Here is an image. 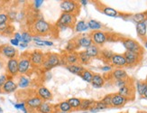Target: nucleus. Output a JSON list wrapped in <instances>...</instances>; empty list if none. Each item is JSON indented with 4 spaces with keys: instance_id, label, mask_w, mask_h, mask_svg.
Returning <instances> with one entry per match:
<instances>
[{
    "instance_id": "f257e3e1",
    "label": "nucleus",
    "mask_w": 147,
    "mask_h": 113,
    "mask_svg": "<svg viewBox=\"0 0 147 113\" xmlns=\"http://www.w3.org/2000/svg\"><path fill=\"white\" fill-rule=\"evenodd\" d=\"M61 64H64V62H63L60 54L55 53H45V57H44V61L42 67L43 68V70L48 72L51 69L60 66Z\"/></svg>"
},
{
    "instance_id": "f03ea898",
    "label": "nucleus",
    "mask_w": 147,
    "mask_h": 113,
    "mask_svg": "<svg viewBox=\"0 0 147 113\" xmlns=\"http://www.w3.org/2000/svg\"><path fill=\"white\" fill-rule=\"evenodd\" d=\"M33 33L37 36H45L51 32L52 26L42 18H38L33 24Z\"/></svg>"
},
{
    "instance_id": "7ed1b4c3",
    "label": "nucleus",
    "mask_w": 147,
    "mask_h": 113,
    "mask_svg": "<svg viewBox=\"0 0 147 113\" xmlns=\"http://www.w3.org/2000/svg\"><path fill=\"white\" fill-rule=\"evenodd\" d=\"M76 23L77 20L75 15L62 13L58 21L56 22L55 26L58 27L60 30H64L66 28H73Z\"/></svg>"
},
{
    "instance_id": "20e7f679",
    "label": "nucleus",
    "mask_w": 147,
    "mask_h": 113,
    "mask_svg": "<svg viewBox=\"0 0 147 113\" xmlns=\"http://www.w3.org/2000/svg\"><path fill=\"white\" fill-rule=\"evenodd\" d=\"M33 65L31 64L28 53H23L18 59V72L20 75H26L33 70Z\"/></svg>"
},
{
    "instance_id": "39448f33",
    "label": "nucleus",
    "mask_w": 147,
    "mask_h": 113,
    "mask_svg": "<svg viewBox=\"0 0 147 113\" xmlns=\"http://www.w3.org/2000/svg\"><path fill=\"white\" fill-rule=\"evenodd\" d=\"M61 8L62 13L77 15L80 11V3L73 1V0H64L61 3Z\"/></svg>"
},
{
    "instance_id": "423d86ee",
    "label": "nucleus",
    "mask_w": 147,
    "mask_h": 113,
    "mask_svg": "<svg viewBox=\"0 0 147 113\" xmlns=\"http://www.w3.org/2000/svg\"><path fill=\"white\" fill-rule=\"evenodd\" d=\"M122 43L127 52H132V53H136L139 54L144 53L143 47L136 40L131 39V38H124L122 40Z\"/></svg>"
},
{
    "instance_id": "0eeeda50",
    "label": "nucleus",
    "mask_w": 147,
    "mask_h": 113,
    "mask_svg": "<svg viewBox=\"0 0 147 113\" xmlns=\"http://www.w3.org/2000/svg\"><path fill=\"white\" fill-rule=\"evenodd\" d=\"M93 45L97 46H102L108 41V34L103 31H94L90 35Z\"/></svg>"
},
{
    "instance_id": "6e6552de",
    "label": "nucleus",
    "mask_w": 147,
    "mask_h": 113,
    "mask_svg": "<svg viewBox=\"0 0 147 113\" xmlns=\"http://www.w3.org/2000/svg\"><path fill=\"white\" fill-rule=\"evenodd\" d=\"M28 56L33 67H42L44 57H45V53H43L40 50H34L33 52L28 53Z\"/></svg>"
},
{
    "instance_id": "1a4fd4ad",
    "label": "nucleus",
    "mask_w": 147,
    "mask_h": 113,
    "mask_svg": "<svg viewBox=\"0 0 147 113\" xmlns=\"http://www.w3.org/2000/svg\"><path fill=\"white\" fill-rule=\"evenodd\" d=\"M5 74L11 78H15L19 74L18 58L7 60V62H6V64H5Z\"/></svg>"
},
{
    "instance_id": "9d476101",
    "label": "nucleus",
    "mask_w": 147,
    "mask_h": 113,
    "mask_svg": "<svg viewBox=\"0 0 147 113\" xmlns=\"http://www.w3.org/2000/svg\"><path fill=\"white\" fill-rule=\"evenodd\" d=\"M17 50L12 45H3L0 46V56L5 59H14L17 56Z\"/></svg>"
},
{
    "instance_id": "9b49d317",
    "label": "nucleus",
    "mask_w": 147,
    "mask_h": 113,
    "mask_svg": "<svg viewBox=\"0 0 147 113\" xmlns=\"http://www.w3.org/2000/svg\"><path fill=\"white\" fill-rule=\"evenodd\" d=\"M124 56L125 58L126 65L130 66V67L138 65L140 62H141L142 58H143V54H139V53H132V52H127V51H125V53H124Z\"/></svg>"
},
{
    "instance_id": "f8f14e48",
    "label": "nucleus",
    "mask_w": 147,
    "mask_h": 113,
    "mask_svg": "<svg viewBox=\"0 0 147 113\" xmlns=\"http://www.w3.org/2000/svg\"><path fill=\"white\" fill-rule=\"evenodd\" d=\"M76 45H77V48H84L85 50L87 48H88L90 45H93L92 40L90 38V35H81L78 37H75L74 38Z\"/></svg>"
},
{
    "instance_id": "ddd939ff",
    "label": "nucleus",
    "mask_w": 147,
    "mask_h": 113,
    "mask_svg": "<svg viewBox=\"0 0 147 113\" xmlns=\"http://www.w3.org/2000/svg\"><path fill=\"white\" fill-rule=\"evenodd\" d=\"M24 103L25 106H26V109L30 110V112H33V111H36V110L39 108V106L42 103V100L37 95H35V96L29 97L24 101Z\"/></svg>"
},
{
    "instance_id": "4468645a",
    "label": "nucleus",
    "mask_w": 147,
    "mask_h": 113,
    "mask_svg": "<svg viewBox=\"0 0 147 113\" xmlns=\"http://www.w3.org/2000/svg\"><path fill=\"white\" fill-rule=\"evenodd\" d=\"M117 93H119L120 95H122L123 97L126 98L129 101L135 99V88H134L131 83L122 88H120Z\"/></svg>"
},
{
    "instance_id": "2eb2a0df",
    "label": "nucleus",
    "mask_w": 147,
    "mask_h": 113,
    "mask_svg": "<svg viewBox=\"0 0 147 113\" xmlns=\"http://www.w3.org/2000/svg\"><path fill=\"white\" fill-rule=\"evenodd\" d=\"M36 95L39 97L42 101H49L53 99V93L47 87L41 86L36 91Z\"/></svg>"
},
{
    "instance_id": "dca6fc26",
    "label": "nucleus",
    "mask_w": 147,
    "mask_h": 113,
    "mask_svg": "<svg viewBox=\"0 0 147 113\" xmlns=\"http://www.w3.org/2000/svg\"><path fill=\"white\" fill-rule=\"evenodd\" d=\"M109 64L113 67H117V68H122L124 66H126V62L124 54L120 53H114L112 58L110 60Z\"/></svg>"
},
{
    "instance_id": "f3484780",
    "label": "nucleus",
    "mask_w": 147,
    "mask_h": 113,
    "mask_svg": "<svg viewBox=\"0 0 147 113\" xmlns=\"http://www.w3.org/2000/svg\"><path fill=\"white\" fill-rule=\"evenodd\" d=\"M17 88H18V85L14 81V79L11 78V77H8V80L5 81V83L2 87L1 92L2 93H6V94L13 93V92L16 91Z\"/></svg>"
},
{
    "instance_id": "a211bd4d",
    "label": "nucleus",
    "mask_w": 147,
    "mask_h": 113,
    "mask_svg": "<svg viewBox=\"0 0 147 113\" xmlns=\"http://www.w3.org/2000/svg\"><path fill=\"white\" fill-rule=\"evenodd\" d=\"M129 100L126 98L120 95L119 93H113L112 94V107L113 108H122Z\"/></svg>"
},
{
    "instance_id": "6ab92c4d",
    "label": "nucleus",
    "mask_w": 147,
    "mask_h": 113,
    "mask_svg": "<svg viewBox=\"0 0 147 113\" xmlns=\"http://www.w3.org/2000/svg\"><path fill=\"white\" fill-rule=\"evenodd\" d=\"M61 58L64 62L65 65H71L79 64V57L78 53H65L61 56Z\"/></svg>"
},
{
    "instance_id": "aec40b11",
    "label": "nucleus",
    "mask_w": 147,
    "mask_h": 113,
    "mask_svg": "<svg viewBox=\"0 0 147 113\" xmlns=\"http://www.w3.org/2000/svg\"><path fill=\"white\" fill-rule=\"evenodd\" d=\"M57 112L55 106L48 101H42V103L36 110V113H55Z\"/></svg>"
},
{
    "instance_id": "412c9836",
    "label": "nucleus",
    "mask_w": 147,
    "mask_h": 113,
    "mask_svg": "<svg viewBox=\"0 0 147 113\" xmlns=\"http://www.w3.org/2000/svg\"><path fill=\"white\" fill-rule=\"evenodd\" d=\"M111 77L115 80H128L129 76L127 72L122 68H116L115 70H113L111 72Z\"/></svg>"
},
{
    "instance_id": "4be33fe9",
    "label": "nucleus",
    "mask_w": 147,
    "mask_h": 113,
    "mask_svg": "<svg viewBox=\"0 0 147 113\" xmlns=\"http://www.w3.org/2000/svg\"><path fill=\"white\" fill-rule=\"evenodd\" d=\"M136 34H137V35L141 39L145 40L146 35H147V24H146V21L145 22H142V23L136 24Z\"/></svg>"
},
{
    "instance_id": "5701e85b",
    "label": "nucleus",
    "mask_w": 147,
    "mask_h": 113,
    "mask_svg": "<svg viewBox=\"0 0 147 113\" xmlns=\"http://www.w3.org/2000/svg\"><path fill=\"white\" fill-rule=\"evenodd\" d=\"M105 84V79L99 73H94L93 79L91 81V85L95 89H100Z\"/></svg>"
},
{
    "instance_id": "b1692460",
    "label": "nucleus",
    "mask_w": 147,
    "mask_h": 113,
    "mask_svg": "<svg viewBox=\"0 0 147 113\" xmlns=\"http://www.w3.org/2000/svg\"><path fill=\"white\" fill-rule=\"evenodd\" d=\"M66 69L69 72H71L72 74L79 75V76H80L81 73L84 72V70H85L84 66L80 64H71V65H66Z\"/></svg>"
},
{
    "instance_id": "393cba45",
    "label": "nucleus",
    "mask_w": 147,
    "mask_h": 113,
    "mask_svg": "<svg viewBox=\"0 0 147 113\" xmlns=\"http://www.w3.org/2000/svg\"><path fill=\"white\" fill-rule=\"evenodd\" d=\"M85 51L88 54L89 57L92 59V58H98V57H99L101 49L98 46H97V45H92L89 46L88 48H87Z\"/></svg>"
},
{
    "instance_id": "a878e982",
    "label": "nucleus",
    "mask_w": 147,
    "mask_h": 113,
    "mask_svg": "<svg viewBox=\"0 0 147 113\" xmlns=\"http://www.w3.org/2000/svg\"><path fill=\"white\" fill-rule=\"evenodd\" d=\"M56 110L57 112H63V113H68L71 112L72 110L71 105L69 104V102L67 100H63V101H61L60 103H58L56 106Z\"/></svg>"
},
{
    "instance_id": "bb28decb",
    "label": "nucleus",
    "mask_w": 147,
    "mask_h": 113,
    "mask_svg": "<svg viewBox=\"0 0 147 113\" xmlns=\"http://www.w3.org/2000/svg\"><path fill=\"white\" fill-rule=\"evenodd\" d=\"M74 31L76 33H85L88 30V23L84 20H80L77 21V23L75 24V26L73 27Z\"/></svg>"
},
{
    "instance_id": "cd10ccee",
    "label": "nucleus",
    "mask_w": 147,
    "mask_h": 113,
    "mask_svg": "<svg viewBox=\"0 0 147 113\" xmlns=\"http://www.w3.org/2000/svg\"><path fill=\"white\" fill-rule=\"evenodd\" d=\"M147 90V83L146 81H136V91H137L138 95L143 97L144 94L145 93Z\"/></svg>"
},
{
    "instance_id": "c85d7f7f",
    "label": "nucleus",
    "mask_w": 147,
    "mask_h": 113,
    "mask_svg": "<svg viewBox=\"0 0 147 113\" xmlns=\"http://www.w3.org/2000/svg\"><path fill=\"white\" fill-rule=\"evenodd\" d=\"M31 84V80L26 76V75H20L18 77V83L17 85L21 89H26Z\"/></svg>"
},
{
    "instance_id": "c756f323",
    "label": "nucleus",
    "mask_w": 147,
    "mask_h": 113,
    "mask_svg": "<svg viewBox=\"0 0 147 113\" xmlns=\"http://www.w3.org/2000/svg\"><path fill=\"white\" fill-rule=\"evenodd\" d=\"M78 57H79V64L81 65L88 64L91 61V58L89 57L88 54L86 53V51H80L78 53Z\"/></svg>"
},
{
    "instance_id": "7c9ffc66",
    "label": "nucleus",
    "mask_w": 147,
    "mask_h": 113,
    "mask_svg": "<svg viewBox=\"0 0 147 113\" xmlns=\"http://www.w3.org/2000/svg\"><path fill=\"white\" fill-rule=\"evenodd\" d=\"M95 100L89 99H81V103L80 106V110H88L89 109L95 105Z\"/></svg>"
},
{
    "instance_id": "2f4dec72",
    "label": "nucleus",
    "mask_w": 147,
    "mask_h": 113,
    "mask_svg": "<svg viewBox=\"0 0 147 113\" xmlns=\"http://www.w3.org/2000/svg\"><path fill=\"white\" fill-rule=\"evenodd\" d=\"M88 29L94 32V31H101V29L103 28V24L95 19H90L88 22Z\"/></svg>"
},
{
    "instance_id": "473e14b6",
    "label": "nucleus",
    "mask_w": 147,
    "mask_h": 113,
    "mask_svg": "<svg viewBox=\"0 0 147 113\" xmlns=\"http://www.w3.org/2000/svg\"><path fill=\"white\" fill-rule=\"evenodd\" d=\"M114 55V53L108 49H102L100 52V56L102 59L107 62H110V60L112 58V56Z\"/></svg>"
},
{
    "instance_id": "72a5a7b5",
    "label": "nucleus",
    "mask_w": 147,
    "mask_h": 113,
    "mask_svg": "<svg viewBox=\"0 0 147 113\" xmlns=\"http://www.w3.org/2000/svg\"><path fill=\"white\" fill-rule=\"evenodd\" d=\"M102 12L107 16H110V17H117L118 16V12L114 9L113 7H102Z\"/></svg>"
},
{
    "instance_id": "f704fd0d",
    "label": "nucleus",
    "mask_w": 147,
    "mask_h": 113,
    "mask_svg": "<svg viewBox=\"0 0 147 113\" xmlns=\"http://www.w3.org/2000/svg\"><path fill=\"white\" fill-rule=\"evenodd\" d=\"M93 76H94V73L91 71L88 70V69H85L84 72H83L81 73V75H80V77L82 78V80L87 81V83H91Z\"/></svg>"
},
{
    "instance_id": "c9c22d12",
    "label": "nucleus",
    "mask_w": 147,
    "mask_h": 113,
    "mask_svg": "<svg viewBox=\"0 0 147 113\" xmlns=\"http://www.w3.org/2000/svg\"><path fill=\"white\" fill-rule=\"evenodd\" d=\"M67 101L69 102V105H71L72 110H79L80 103H81V99H80V98H71V99H69Z\"/></svg>"
},
{
    "instance_id": "e433bc0d",
    "label": "nucleus",
    "mask_w": 147,
    "mask_h": 113,
    "mask_svg": "<svg viewBox=\"0 0 147 113\" xmlns=\"http://www.w3.org/2000/svg\"><path fill=\"white\" fill-rule=\"evenodd\" d=\"M76 50H78V48H77V45H76V42L73 39H71V41H69L67 45L65 47V51L67 53H74Z\"/></svg>"
},
{
    "instance_id": "4c0bfd02",
    "label": "nucleus",
    "mask_w": 147,
    "mask_h": 113,
    "mask_svg": "<svg viewBox=\"0 0 147 113\" xmlns=\"http://www.w3.org/2000/svg\"><path fill=\"white\" fill-rule=\"evenodd\" d=\"M132 17H133V20L135 21L136 24H138V23H142V22H145V21H146L145 12H143V13H137V14H135Z\"/></svg>"
},
{
    "instance_id": "58836bf2",
    "label": "nucleus",
    "mask_w": 147,
    "mask_h": 113,
    "mask_svg": "<svg viewBox=\"0 0 147 113\" xmlns=\"http://www.w3.org/2000/svg\"><path fill=\"white\" fill-rule=\"evenodd\" d=\"M32 41H33V35H32L29 32H24L22 34V43H29Z\"/></svg>"
},
{
    "instance_id": "ea45409f",
    "label": "nucleus",
    "mask_w": 147,
    "mask_h": 113,
    "mask_svg": "<svg viewBox=\"0 0 147 113\" xmlns=\"http://www.w3.org/2000/svg\"><path fill=\"white\" fill-rule=\"evenodd\" d=\"M101 101L107 105L108 108H112V94H107V95L104 96V98L101 99Z\"/></svg>"
},
{
    "instance_id": "a19ab883",
    "label": "nucleus",
    "mask_w": 147,
    "mask_h": 113,
    "mask_svg": "<svg viewBox=\"0 0 147 113\" xmlns=\"http://www.w3.org/2000/svg\"><path fill=\"white\" fill-rule=\"evenodd\" d=\"M14 31H15V28L13 26H11V24H9V26L6 27V29L4 31V32L1 34L2 35H5V36H11L12 35H14Z\"/></svg>"
},
{
    "instance_id": "79ce46f5",
    "label": "nucleus",
    "mask_w": 147,
    "mask_h": 113,
    "mask_svg": "<svg viewBox=\"0 0 147 113\" xmlns=\"http://www.w3.org/2000/svg\"><path fill=\"white\" fill-rule=\"evenodd\" d=\"M128 80H117V81H115V85H116L117 87H118L119 89H120V88H122V87H124V86H125V85L130 83V81Z\"/></svg>"
},
{
    "instance_id": "37998d69",
    "label": "nucleus",
    "mask_w": 147,
    "mask_h": 113,
    "mask_svg": "<svg viewBox=\"0 0 147 113\" xmlns=\"http://www.w3.org/2000/svg\"><path fill=\"white\" fill-rule=\"evenodd\" d=\"M94 106H95L96 108H97L99 111H102V110H105L108 109V107H107V105H105L103 102L101 101V100H98V101H96Z\"/></svg>"
},
{
    "instance_id": "c03bdc74",
    "label": "nucleus",
    "mask_w": 147,
    "mask_h": 113,
    "mask_svg": "<svg viewBox=\"0 0 147 113\" xmlns=\"http://www.w3.org/2000/svg\"><path fill=\"white\" fill-rule=\"evenodd\" d=\"M7 80H8V76L5 73L0 75V91H1V89H2L3 85L5 83V81H7Z\"/></svg>"
},
{
    "instance_id": "a18cd8bd",
    "label": "nucleus",
    "mask_w": 147,
    "mask_h": 113,
    "mask_svg": "<svg viewBox=\"0 0 147 113\" xmlns=\"http://www.w3.org/2000/svg\"><path fill=\"white\" fill-rule=\"evenodd\" d=\"M8 16L7 14L5 13H0V24H5L8 23Z\"/></svg>"
},
{
    "instance_id": "49530a36",
    "label": "nucleus",
    "mask_w": 147,
    "mask_h": 113,
    "mask_svg": "<svg viewBox=\"0 0 147 113\" xmlns=\"http://www.w3.org/2000/svg\"><path fill=\"white\" fill-rule=\"evenodd\" d=\"M7 16H8V19H9L10 21H14V20L16 19V17H17V13H16V11H10L9 13L7 14Z\"/></svg>"
},
{
    "instance_id": "de8ad7c7",
    "label": "nucleus",
    "mask_w": 147,
    "mask_h": 113,
    "mask_svg": "<svg viewBox=\"0 0 147 113\" xmlns=\"http://www.w3.org/2000/svg\"><path fill=\"white\" fill-rule=\"evenodd\" d=\"M100 70L104 72H112L113 71V67L110 64H106L104 66L100 67Z\"/></svg>"
},
{
    "instance_id": "09e8293b",
    "label": "nucleus",
    "mask_w": 147,
    "mask_h": 113,
    "mask_svg": "<svg viewBox=\"0 0 147 113\" xmlns=\"http://www.w3.org/2000/svg\"><path fill=\"white\" fill-rule=\"evenodd\" d=\"M43 0H35V1H34V7L35 9H38L41 7V5L43 4Z\"/></svg>"
},
{
    "instance_id": "8fccbe9b",
    "label": "nucleus",
    "mask_w": 147,
    "mask_h": 113,
    "mask_svg": "<svg viewBox=\"0 0 147 113\" xmlns=\"http://www.w3.org/2000/svg\"><path fill=\"white\" fill-rule=\"evenodd\" d=\"M14 38L16 39L19 43H22V35L20 33H18V32L15 33L14 34Z\"/></svg>"
},
{
    "instance_id": "3c124183",
    "label": "nucleus",
    "mask_w": 147,
    "mask_h": 113,
    "mask_svg": "<svg viewBox=\"0 0 147 113\" xmlns=\"http://www.w3.org/2000/svg\"><path fill=\"white\" fill-rule=\"evenodd\" d=\"M9 26L8 23H5V24H0V34H2L4 31L6 29V27H7Z\"/></svg>"
},
{
    "instance_id": "603ef678",
    "label": "nucleus",
    "mask_w": 147,
    "mask_h": 113,
    "mask_svg": "<svg viewBox=\"0 0 147 113\" xmlns=\"http://www.w3.org/2000/svg\"><path fill=\"white\" fill-rule=\"evenodd\" d=\"M10 43H11V45L12 46H19V43L16 39H15V38H12L11 40H10Z\"/></svg>"
},
{
    "instance_id": "864d4df0",
    "label": "nucleus",
    "mask_w": 147,
    "mask_h": 113,
    "mask_svg": "<svg viewBox=\"0 0 147 113\" xmlns=\"http://www.w3.org/2000/svg\"><path fill=\"white\" fill-rule=\"evenodd\" d=\"M88 110H89V112H90V113H98V112H99V110H98L97 108H96L95 106L91 107V108L89 109Z\"/></svg>"
},
{
    "instance_id": "5fc2aeb1",
    "label": "nucleus",
    "mask_w": 147,
    "mask_h": 113,
    "mask_svg": "<svg viewBox=\"0 0 147 113\" xmlns=\"http://www.w3.org/2000/svg\"><path fill=\"white\" fill-rule=\"evenodd\" d=\"M53 42L44 40V46H53Z\"/></svg>"
},
{
    "instance_id": "6e6d98bb",
    "label": "nucleus",
    "mask_w": 147,
    "mask_h": 113,
    "mask_svg": "<svg viewBox=\"0 0 147 113\" xmlns=\"http://www.w3.org/2000/svg\"><path fill=\"white\" fill-rule=\"evenodd\" d=\"M45 80L46 81H50L51 79H52V73L51 72H47L46 73H45Z\"/></svg>"
},
{
    "instance_id": "4d7b16f0",
    "label": "nucleus",
    "mask_w": 147,
    "mask_h": 113,
    "mask_svg": "<svg viewBox=\"0 0 147 113\" xmlns=\"http://www.w3.org/2000/svg\"><path fill=\"white\" fill-rule=\"evenodd\" d=\"M19 46H20L21 48H27L28 47V43H19Z\"/></svg>"
},
{
    "instance_id": "13d9d810",
    "label": "nucleus",
    "mask_w": 147,
    "mask_h": 113,
    "mask_svg": "<svg viewBox=\"0 0 147 113\" xmlns=\"http://www.w3.org/2000/svg\"><path fill=\"white\" fill-rule=\"evenodd\" d=\"M80 5H88V0H80V1L79 2Z\"/></svg>"
},
{
    "instance_id": "bf43d9fd",
    "label": "nucleus",
    "mask_w": 147,
    "mask_h": 113,
    "mask_svg": "<svg viewBox=\"0 0 147 113\" xmlns=\"http://www.w3.org/2000/svg\"><path fill=\"white\" fill-rule=\"evenodd\" d=\"M4 65H5L4 61H3L2 59H0V70H1V69H3V68H4Z\"/></svg>"
},
{
    "instance_id": "052dcab7",
    "label": "nucleus",
    "mask_w": 147,
    "mask_h": 113,
    "mask_svg": "<svg viewBox=\"0 0 147 113\" xmlns=\"http://www.w3.org/2000/svg\"><path fill=\"white\" fill-rule=\"evenodd\" d=\"M144 47L147 49V39L144 40Z\"/></svg>"
},
{
    "instance_id": "680f3d73",
    "label": "nucleus",
    "mask_w": 147,
    "mask_h": 113,
    "mask_svg": "<svg viewBox=\"0 0 147 113\" xmlns=\"http://www.w3.org/2000/svg\"><path fill=\"white\" fill-rule=\"evenodd\" d=\"M143 97H144V99H147V90H146V91H145V93L144 94V96H143Z\"/></svg>"
},
{
    "instance_id": "e2e57ef3",
    "label": "nucleus",
    "mask_w": 147,
    "mask_h": 113,
    "mask_svg": "<svg viewBox=\"0 0 147 113\" xmlns=\"http://www.w3.org/2000/svg\"><path fill=\"white\" fill-rule=\"evenodd\" d=\"M4 111H3V109L1 108V107H0V113H3Z\"/></svg>"
},
{
    "instance_id": "0e129e2a",
    "label": "nucleus",
    "mask_w": 147,
    "mask_h": 113,
    "mask_svg": "<svg viewBox=\"0 0 147 113\" xmlns=\"http://www.w3.org/2000/svg\"><path fill=\"white\" fill-rule=\"evenodd\" d=\"M137 113H147V111H138Z\"/></svg>"
},
{
    "instance_id": "69168bd1",
    "label": "nucleus",
    "mask_w": 147,
    "mask_h": 113,
    "mask_svg": "<svg viewBox=\"0 0 147 113\" xmlns=\"http://www.w3.org/2000/svg\"><path fill=\"white\" fill-rule=\"evenodd\" d=\"M145 16H146V20H147V11L145 12Z\"/></svg>"
},
{
    "instance_id": "338daca9",
    "label": "nucleus",
    "mask_w": 147,
    "mask_h": 113,
    "mask_svg": "<svg viewBox=\"0 0 147 113\" xmlns=\"http://www.w3.org/2000/svg\"><path fill=\"white\" fill-rule=\"evenodd\" d=\"M122 113H127V112H122Z\"/></svg>"
},
{
    "instance_id": "774afa93",
    "label": "nucleus",
    "mask_w": 147,
    "mask_h": 113,
    "mask_svg": "<svg viewBox=\"0 0 147 113\" xmlns=\"http://www.w3.org/2000/svg\"><path fill=\"white\" fill-rule=\"evenodd\" d=\"M146 83H147V79H146Z\"/></svg>"
}]
</instances>
